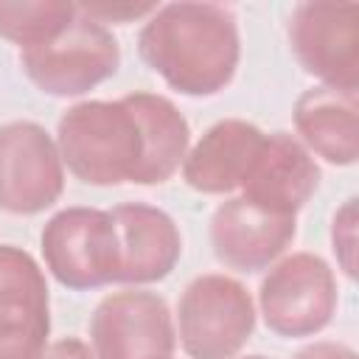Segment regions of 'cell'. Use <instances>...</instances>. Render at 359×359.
Segmentation results:
<instances>
[{
    "mask_svg": "<svg viewBox=\"0 0 359 359\" xmlns=\"http://www.w3.org/2000/svg\"><path fill=\"white\" fill-rule=\"evenodd\" d=\"M39 250L45 269L65 289L90 292L118 283V233L109 210L76 205L53 213L39 233Z\"/></svg>",
    "mask_w": 359,
    "mask_h": 359,
    "instance_id": "obj_6",
    "label": "cell"
},
{
    "mask_svg": "<svg viewBox=\"0 0 359 359\" xmlns=\"http://www.w3.org/2000/svg\"><path fill=\"white\" fill-rule=\"evenodd\" d=\"M126 101L143 129V163L135 185H163L182 168L191 149L188 118L174 101L157 93H129Z\"/></svg>",
    "mask_w": 359,
    "mask_h": 359,
    "instance_id": "obj_16",
    "label": "cell"
},
{
    "mask_svg": "<svg viewBox=\"0 0 359 359\" xmlns=\"http://www.w3.org/2000/svg\"><path fill=\"white\" fill-rule=\"evenodd\" d=\"M236 359H269V356H261V353H250V356H236Z\"/></svg>",
    "mask_w": 359,
    "mask_h": 359,
    "instance_id": "obj_22",
    "label": "cell"
},
{
    "mask_svg": "<svg viewBox=\"0 0 359 359\" xmlns=\"http://www.w3.org/2000/svg\"><path fill=\"white\" fill-rule=\"evenodd\" d=\"M109 213L118 233V283L149 286L165 280L182 258L177 222L163 208L146 202H121Z\"/></svg>",
    "mask_w": 359,
    "mask_h": 359,
    "instance_id": "obj_13",
    "label": "cell"
},
{
    "mask_svg": "<svg viewBox=\"0 0 359 359\" xmlns=\"http://www.w3.org/2000/svg\"><path fill=\"white\" fill-rule=\"evenodd\" d=\"M137 53L180 95L208 98L236 79L241 34L230 8L180 0L157 6L143 20Z\"/></svg>",
    "mask_w": 359,
    "mask_h": 359,
    "instance_id": "obj_1",
    "label": "cell"
},
{
    "mask_svg": "<svg viewBox=\"0 0 359 359\" xmlns=\"http://www.w3.org/2000/svg\"><path fill=\"white\" fill-rule=\"evenodd\" d=\"M87 17H93V20H98L101 25H107V22H118V25H123V22H135V20H146L154 8H157V3H81L79 6Z\"/></svg>",
    "mask_w": 359,
    "mask_h": 359,
    "instance_id": "obj_19",
    "label": "cell"
},
{
    "mask_svg": "<svg viewBox=\"0 0 359 359\" xmlns=\"http://www.w3.org/2000/svg\"><path fill=\"white\" fill-rule=\"evenodd\" d=\"M266 132L241 118L216 121L185 154L182 180L205 196H224L241 191V182L261 151Z\"/></svg>",
    "mask_w": 359,
    "mask_h": 359,
    "instance_id": "obj_14",
    "label": "cell"
},
{
    "mask_svg": "<svg viewBox=\"0 0 359 359\" xmlns=\"http://www.w3.org/2000/svg\"><path fill=\"white\" fill-rule=\"evenodd\" d=\"M65 168L84 185L112 188L135 182L143 163V129L126 95L118 101H79L56 123Z\"/></svg>",
    "mask_w": 359,
    "mask_h": 359,
    "instance_id": "obj_2",
    "label": "cell"
},
{
    "mask_svg": "<svg viewBox=\"0 0 359 359\" xmlns=\"http://www.w3.org/2000/svg\"><path fill=\"white\" fill-rule=\"evenodd\" d=\"M65 194V163L53 135L34 121L0 126V210L36 216Z\"/></svg>",
    "mask_w": 359,
    "mask_h": 359,
    "instance_id": "obj_9",
    "label": "cell"
},
{
    "mask_svg": "<svg viewBox=\"0 0 359 359\" xmlns=\"http://www.w3.org/2000/svg\"><path fill=\"white\" fill-rule=\"evenodd\" d=\"M50 337L45 269L14 244H0V359H36Z\"/></svg>",
    "mask_w": 359,
    "mask_h": 359,
    "instance_id": "obj_10",
    "label": "cell"
},
{
    "mask_svg": "<svg viewBox=\"0 0 359 359\" xmlns=\"http://www.w3.org/2000/svg\"><path fill=\"white\" fill-rule=\"evenodd\" d=\"M289 48L297 65L325 87L359 90V6L297 3L289 17Z\"/></svg>",
    "mask_w": 359,
    "mask_h": 359,
    "instance_id": "obj_8",
    "label": "cell"
},
{
    "mask_svg": "<svg viewBox=\"0 0 359 359\" xmlns=\"http://www.w3.org/2000/svg\"><path fill=\"white\" fill-rule=\"evenodd\" d=\"M320 188V165L311 151L289 132H269L255 154L238 196L280 213L297 216Z\"/></svg>",
    "mask_w": 359,
    "mask_h": 359,
    "instance_id": "obj_12",
    "label": "cell"
},
{
    "mask_svg": "<svg viewBox=\"0 0 359 359\" xmlns=\"http://www.w3.org/2000/svg\"><path fill=\"white\" fill-rule=\"evenodd\" d=\"M339 289L331 264L314 252L278 258L258 286V314L283 339H303L325 331L337 314Z\"/></svg>",
    "mask_w": 359,
    "mask_h": 359,
    "instance_id": "obj_5",
    "label": "cell"
},
{
    "mask_svg": "<svg viewBox=\"0 0 359 359\" xmlns=\"http://www.w3.org/2000/svg\"><path fill=\"white\" fill-rule=\"evenodd\" d=\"M331 250L345 278H356V199H345L331 219Z\"/></svg>",
    "mask_w": 359,
    "mask_h": 359,
    "instance_id": "obj_18",
    "label": "cell"
},
{
    "mask_svg": "<svg viewBox=\"0 0 359 359\" xmlns=\"http://www.w3.org/2000/svg\"><path fill=\"white\" fill-rule=\"evenodd\" d=\"M294 137L331 165H353L359 157V90L309 87L294 101Z\"/></svg>",
    "mask_w": 359,
    "mask_h": 359,
    "instance_id": "obj_15",
    "label": "cell"
},
{
    "mask_svg": "<svg viewBox=\"0 0 359 359\" xmlns=\"http://www.w3.org/2000/svg\"><path fill=\"white\" fill-rule=\"evenodd\" d=\"M292 359H359L356 351L345 342H331V339H320L311 342L306 348H300Z\"/></svg>",
    "mask_w": 359,
    "mask_h": 359,
    "instance_id": "obj_21",
    "label": "cell"
},
{
    "mask_svg": "<svg viewBox=\"0 0 359 359\" xmlns=\"http://www.w3.org/2000/svg\"><path fill=\"white\" fill-rule=\"evenodd\" d=\"M36 359H98L90 348V342L79 339V337H62L45 345V351Z\"/></svg>",
    "mask_w": 359,
    "mask_h": 359,
    "instance_id": "obj_20",
    "label": "cell"
},
{
    "mask_svg": "<svg viewBox=\"0 0 359 359\" xmlns=\"http://www.w3.org/2000/svg\"><path fill=\"white\" fill-rule=\"evenodd\" d=\"M255 300L230 275L194 278L177 303V345L188 359H236L255 331Z\"/></svg>",
    "mask_w": 359,
    "mask_h": 359,
    "instance_id": "obj_3",
    "label": "cell"
},
{
    "mask_svg": "<svg viewBox=\"0 0 359 359\" xmlns=\"http://www.w3.org/2000/svg\"><path fill=\"white\" fill-rule=\"evenodd\" d=\"M76 14L79 6L67 0H0V36L25 50L53 39Z\"/></svg>",
    "mask_w": 359,
    "mask_h": 359,
    "instance_id": "obj_17",
    "label": "cell"
},
{
    "mask_svg": "<svg viewBox=\"0 0 359 359\" xmlns=\"http://www.w3.org/2000/svg\"><path fill=\"white\" fill-rule=\"evenodd\" d=\"M297 216L264 210L244 196L224 199L210 216V247L219 264L236 272H264L292 247Z\"/></svg>",
    "mask_w": 359,
    "mask_h": 359,
    "instance_id": "obj_11",
    "label": "cell"
},
{
    "mask_svg": "<svg viewBox=\"0 0 359 359\" xmlns=\"http://www.w3.org/2000/svg\"><path fill=\"white\" fill-rule=\"evenodd\" d=\"M20 65L39 93L79 98L118 73L121 45L107 25L79 8L73 22L53 39L20 50Z\"/></svg>",
    "mask_w": 359,
    "mask_h": 359,
    "instance_id": "obj_4",
    "label": "cell"
},
{
    "mask_svg": "<svg viewBox=\"0 0 359 359\" xmlns=\"http://www.w3.org/2000/svg\"><path fill=\"white\" fill-rule=\"evenodd\" d=\"M90 348L98 359H174V314L143 286L109 292L90 317Z\"/></svg>",
    "mask_w": 359,
    "mask_h": 359,
    "instance_id": "obj_7",
    "label": "cell"
}]
</instances>
